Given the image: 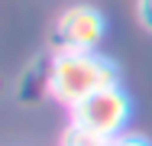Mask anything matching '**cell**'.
<instances>
[{
    "label": "cell",
    "mask_w": 152,
    "mask_h": 146,
    "mask_svg": "<svg viewBox=\"0 0 152 146\" xmlns=\"http://www.w3.org/2000/svg\"><path fill=\"white\" fill-rule=\"evenodd\" d=\"M107 146H149L142 136H126V133H120V136H113V140H107Z\"/></svg>",
    "instance_id": "5b68a950"
},
{
    "label": "cell",
    "mask_w": 152,
    "mask_h": 146,
    "mask_svg": "<svg viewBox=\"0 0 152 146\" xmlns=\"http://www.w3.org/2000/svg\"><path fill=\"white\" fill-rule=\"evenodd\" d=\"M117 85V68L113 62L97 52H71V55H55L49 78H45V91L65 104L75 107L81 104L88 94L100 91V88Z\"/></svg>",
    "instance_id": "6da1fadb"
},
{
    "label": "cell",
    "mask_w": 152,
    "mask_h": 146,
    "mask_svg": "<svg viewBox=\"0 0 152 146\" xmlns=\"http://www.w3.org/2000/svg\"><path fill=\"white\" fill-rule=\"evenodd\" d=\"M126 120H129V97L120 85L100 88L71 107V127H78L91 136H100V140L120 136L126 130Z\"/></svg>",
    "instance_id": "7a4b0ae2"
},
{
    "label": "cell",
    "mask_w": 152,
    "mask_h": 146,
    "mask_svg": "<svg viewBox=\"0 0 152 146\" xmlns=\"http://www.w3.org/2000/svg\"><path fill=\"white\" fill-rule=\"evenodd\" d=\"M136 13H139V23L146 29H152V0H139L136 3Z\"/></svg>",
    "instance_id": "277c9868"
},
{
    "label": "cell",
    "mask_w": 152,
    "mask_h": 146,
    "mask_svg": "<svg viewBox=\"0 0 152 146\" xmlns=\"http://www.w3.org/2000/svg\"><path fill=\"white\" fill-rule=\"evenodd\" d=\"M58 39H55V55L71 52H94L104 39V16L94 7H68L58 16Z\"/></svg>",
    "instance_id": "3957f363"
}]
</instances>
